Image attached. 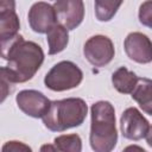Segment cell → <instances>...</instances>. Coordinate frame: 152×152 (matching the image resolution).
<instances>
[{"label": "cell", "instance_id": "1", "mask_svg": "<svg viewBox=\"0 0 152 152\" xmlns=\"http://www.w3.org/2000/svg\"><path fill=\"white\" fill-rule=\"evenodd\" d=\"M1 57L7 65L1 68V86L30 81L44 62V51L34 42L25 40L21 34L1 42Z\"/></svg>", "mask_w": 152, "mask_h": 152}, {"label": "cell", "instance_id": "2", "mask_svg": "<svg viewBox=\"0 0 152 152\" xmlns=\"http://www.w3.org/2000/svg\"><path fill=\"white\" fill-rule=\"evenodd\" d=\"M90 147L95 152H110L118 142L115 109L109 101H97L90 107Z\"/></svg>", "mask_w": 152, "mask_h": 152}, {"label": "cell", "instance_id": "3", "mask_svg": "<svg viewBox=\"0 0 152 152\" xmlns=\"http://www.w3.org/2000/svg\"><path fill=\"white\" fill-rule=\"evenodd\" d=\"M88 114V106L83 99L68 97L51 101L48 113L42 118L44 126L51 132H64L81 126Z\"/></svg>", "mask_w": 152, "mask_h": 152}, {"label": "cell", "instance_id": "4", "mask_svg": "<svg viewBox=\"0 0 152 152\" xmlns=\"http://www.w3.org/2000/svg\"><path fill=\"white\" fill-rule=\"evenodd\" d=\"M83 71L71 61H61L55 64L44 77V84L52 91H65L80 86Z\"/></svg>", "mask_w": 152, "mask_h": 152}, {"label": "cell", "instance_id": "5", "mask_svg": "<svg viewBox=\"0 0 152 152\" xmlns=\"http://www.w3.org/2000/svg\"><path fill=\"white\" fill-rule=\"evenodd\" d=\"M83 55L91 65L97 68L104 66L109 64L114 58V44L107 36L95 34L84 43Z\"/></svg>", "mask_w": 152, "mask_h": 152}, {"label": "cell", "instance_id": "6", "mask_svg": "<svg viewBox=\"0 0 152 152\" xmlns=\"http://www.w3.org/2000/svg\"><path fill=\"white\" fill-rule=\"evenodd\" d=\"M120 129L124 138L138 141L146 137L150 129V122L138 108L128 107L121 114Z\"/></svg>", "mask_w": 152, "mask_h": 152}, {"label": "cell", "instance_id": "7", "mask_svg": "<svg viewBox=\"0 0 152 152\" xmlns=\"http://www.w3.org/2000/svg\"><path fill=\"white\" fill-rule=\"evenodd\" d=\"M15 101L24 114L34 119L43 118L51 106V101L42 91L34 89L20 90L15 96Z\"/></svg>", "mask_w": 152, "mask_h": 152}, {"label": "cell", "instance_id": "8", "mask_svg": "<svg viewBox=\"0 0 152 152\" xmlns=\"http://www.w3.org/2000/svg\"><path fill=\"white\" fill-rule=\"evenodd\" d=\"M124 49L129 59L139 64L152 62V40L141 32H131L124 42Z\"/></svg>", "mask_w": 152, "mask_h": 152}, {"label": "cell", "instance_id": "9", "mask_svg": "<svg viewBox=\"0 0 152 152\" xmlns=\"http://www.w3.org/2000/svg\"><path fill=\"white\" fill-rule=\"evenodd\" d=\"M53 7L58 23L69 31L80 26L84 19L83 0H56Z\"/></svg>", "mask_w": 152, "mask_h": 152}, {"label": "cell", "instance_id": "10", "mask_svg": "<svg viewBox=\"0 0 152 152\" xmlns=\"http://www.w3.org/2000/svg\"><path fill=\"white\" fill-rule=\"evenodd\" d=\"M27 19L32 31L37 33H46L58 23L55 7L45 1L34 2L28 10Z\"/></svg>", "mask_w": 152, "mask_h": 152}, {"label": "cell", "instance_id": "11", "mask_svg": "<svg viewBox=\"0 0 152 152\" xmlns=\"http://www.w3.org/2000/svg\"><path fill=\"white\" fill-rule=\"evenodd\" d=\"M132 99L148 115H152V80L139 78L135 88L131 93Z\"/></svg>", "mask_w": 152, "mask_h": 152}, {"label": "cell", "instance_id": "12", "mask_svg": "<svg viewBox=\"0 0 152 152\" xmlns=\"http://www.w3.org/2000/svg\"><path fill=\"white\" fill-rule=\"evenodd\" d=\"M68 28L57 23L46 32V43H48V52L49 55H57L62 52L68 43H69V33Z\"/></svg>", "mask_w": 152, "mask_h": 152}, {"label": "cell", "instance_id": "13", "mask_svg": "<svg viewBox=\"0 0 152 152\" xmlns=\"http://www.w3.org/2000/svg\"><path fill=\"white\" fill-rule=\"evenodd\" d=\"M139 77L129 71L126 66H120L112 75V83L114 88L121 94H131L138 83Z\"/></svg>", "mask_w": 152, "mask_h": 152}, {"label": "cell", "instance_id": "14", "mask_svg": "<svg viewBox=\"0 0 152 152\" xmlns=\"http://www.w3.org/2000/svg\"><path fill=\"white\" fill-rule=\"evenodd\" d=\"M20 28L19 17L15 11H0V42L14 38Z\"/></svg>", "mask_w": 152, "mask_h": 152}, {"label": "cell", "instance_id": "15", "mask_svg": "<svg viewBox=\"0 0 152 152\" xmlns=\"http://www.w3.org/2000/svg\"><path fill=\"white\" fill-rule=\"evenodd\" d=\"M124 0H94L95 17L99 21H109L114 18Z\"/></svg>", "mask_w": 152, "mask_h": 152}, {"label": "cell", "instance_id": "16", "mask_svg": "<svg viewBox=\"0 0 152 152\" xmlns=\"http://www.w3.org/2000/svg\"><path fill=\"white\" fill-rule=\"evenodd\" d=\"M53 146L56 151L61 152H81L82 139L78 134H62L53 139Z\"/></svg>", "mask_w": 152, "mask_h": 152}, {"label": "cell", "instance_id": "17", "mask_svg": "<svg viewBox=\"0 0 152 152\" xmlns=\"http://www.w3.org/2000/svg\"><path fill=\"white\" fill-rule=\"evenodd\" d=\"M138 17L144 26L152 28V0H146L140 5Z\"/></svg>", "mask_w": 152, "mask_h": 152}, {"label": "cell", "instance_id": "18", "mask_svg": "<svg viewBox=\"0 0 152 152\" xmlns=\"http://www.w3.org/2000/svg\"><path fill=\"white\" fill-rule=\"evenodd\" d=\"M2 151H11V152H18V151H31V147L23 144L21 141H7L2 146Z\"/></svg>", "mask_w": 152, "mask_h": 152}, {"label": "cell", "instance_id": "19", "mask_svg": "<svg viewBox=\"0 0 152 152\" xmlns=\"http://www.w3.org/2000/svg\"><path fill=\"white\" fill-rule=\"evenodd\" d=\"M0 11H15V0H1Z\"/></svg>", "mask_w": 152, "mask_h": 152}, {"label": "cell", "instance_id": "20", "mask_svg": "<svg viewBox=\"0 0 152 152\" xmlns=\"http://www.w3.org/2000/svg\"><path fill=\"white\" fill-rule=\"evenodd\" d=\"M146 142H147V145L150 146V147H152V126H150V129H148V132H147V134H146Z\"/></svg>", "mask_w": 152, "mask_h": 152}]
</instances>
